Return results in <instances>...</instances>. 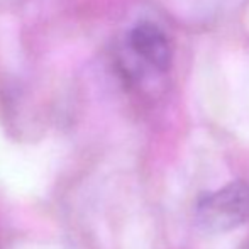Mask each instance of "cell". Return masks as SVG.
<instances>
[{"instance_id": "obj_1", "label": "cell", "mask_w": 249, "mask_h": 249, "mask_svg": "<svg viewBox=\"0 0 249 249\" xmlns=\"http://www.w3.org/2000/svg\"><path fill=\"white\" fill-rule=\"evenodd\" d=\"M198 226L205 232L222 234L249 222V185L236 181L205 195L195 210Z\"/></svg>"}, {"instance_id": "obj_2", "label": "cell", "mask_w": 249, "mask_h": 249, "mask_svg": "<svg viewBox=\"0 0 249 249\" xmlns=\"http://www.w3.org/2000/svg\"><path fill=\"white\" fill-rule=\"evenodd\" d=\"M127 48L141 63L154 71L170 70L173 50L164 31L154 22H138L127 34Z\"/></svg>"}, {"instance_id": "obj_3", "label": "cell", "mask_w": 249, "mask_h": 249, "mask_svg": "<svg viewBox=\"0 0 249 249\" xmlns=\"http://www.w3.org/2000/svg\"><path fill=\"white\" fill-rule=\"evenodd\" d=\"M241 249H249V243L246 244V246H243V248H241Z\"/></svg>"}]
</instances>
